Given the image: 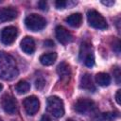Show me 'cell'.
Returning a JSON list of instances; mask_svg holds the SVG:
<instances>
[{
    "instance_id": "cell-1",
    "label": "cell",
    "mask_w": 121,
    "mask_h": 121,
    "mask_svg": "<svg viewBox=\"0 0 121 121\" xmlns=\"http://www.w3.org/2000/svg\"><path fill=\"white\" fill-rule=\"evenodd\" d=\"M17 75L18 69L13 58L5 52H0V78L9 80L16 78Z\"/></svg>"
},
{
    "instance_id": "cell-2",
    "label": "cell",
    "mask_w": 121,
    "mask_h": 121,
    "mask_svg": "<svg viewBox=\"0 0 121 121\" xmlns=\"http://www.w3.org/2000/svg\"><path fill=\"white\" fill-rule=\"evenodd\" d=\"M47 112L56 118H60L64 114V106L62 100L58 96H50L47 98L46 102Z\"/></svg>"
},
{
    "instance_id": "cell-3",
    "label": "cell",
    "mask_w": 121,
    "mask_h": 121,
    "mask_svg": "<svg viewBox=\"0 0 121 121\" xmlns=\"http://www.w3.org/2000/svg\"><path fill=\"white\" fill-rule=\"evenodd\" d=\"M25 25L31 31H40L45 27L46 20L39 14L31 13L25 19Z\"/></svg>"
},
{
    "instance_id": "cell-4",
    "label": "cell",
    "mask_w": 121,
    "mask_h": 121,
    "mask_svg": "<svg viewBox=\"0 0 121 121\" xmlns=\"http://www.w3.org/2000/svg\"><path fill=\"white\" fill-rule=\"evenodd\" d=\"M87 20L88 24L96 29H106L108 27V24L106 19L96 10H89L87 12Z\"/></svg>"
},
{
    "instance_id": "cell-5",
    "label": "cell",
    "mask_w": 121,
    "mask_h": 121,
    "mask_svg": "<svg viewBox=\"0 0 121 121\" xmlns=\"http://www.w3.org/2000/svg\"><path fill=\"white\" fill-rule=\"evenodd\" d=\"M80 59L87 67H92L95 64V58L92 52V46L88 42H84L80 46Z\"/></svg>"
},
{
    "instance_id": "cell-6",
    "label": "cell",
    "mask_w": 121,
    "mask_h": 121,
    "mask_svg": "<svg viewBox=\"0 0 121 121\" xmlns=\"http://www.w3.org/2000/svg\"><path fill=\"white\" fill-rule=\"evenodd\" d=\"M95 108V102L92 99H89L86 97L78 98L74 105L75 111L80 114H86L89 112H92Z\"/></svg>"
},
{
    "instance_id": "cell-7",
    "label": "cell",
    "mask_w": 121,
    "mask_h": 121,
    "mask_svg": "<svg viewBox=\"0 0 121 121\" xmlns=\"http://www.w3.org/2000/svg\"><path fill=\"white\" fill-rule=\"evenodd\" d=\"M17 36H18V29L15 26H9L2 29L0 34V40L4 44L9 45L14 43Z\"/></svg>"
},
{
    "instance_id": "cell-8",
    "label": "cell",
    "mask_w": 121,
    "mask_h": 121,
    "mask_svg": "<svg viewBox=\"0 0 121 121\" xmlns=\"http://www.w3.org/2000/svg\"><path fill=\"white\" fill-rule=\"evenodd\" d=\"M23 105L26 112L28 115H34L35 113H37V112L40 109V101L38 97H36L35 95H31L25 98Z\"/></svg>"
},
{
    "instance_id": "cell-9",
    "label": "cell",
    "mask_w": 121,
    "mask_h": 121,
    "mask_svg": "<svg viewBox=\"0 0 121 121\" xmlns=\"http://www.w3.org/2000/svg\"><path fill=\"white\" fill-rule=\"evenodd\" d=\"M2 108L9 114H15L18 110L16 99L10 95H5L2 98Z\"/></svg>"
},
{
    "instance_id": "cell-10",
    "label": "cell",
    "mask_w": 121,
    "mask_h": 121,
    "mask_svg": "<svg viewBox=\"0 0 121 121\" xmlns=\"http://www.w3.org/2000/svg\"><path fill=\"white\" fill-rule=\"evenodd\" d=\"M55 34L57 40L62 43V44H67L73 41V36L70 31H68L64 26H58L55 29Z\"/></svg>"
},
{
    "instance_id": "cell-11",
    "label": "cell",
    "mask_w": 121,
    "mask_h": 121,
    "mask_svg": "<svg viewBox=\"0 0 121 121\" xmlns=\"http://www.w3.org/2000/svg\"><path fill=\"white\" fill-rule=\"evenodd\" d=\"M18 16V11L13 7L0 8V22H7L15 19Z\"/></svg>"
},
{
    "instance_id": "cell-12",
    "label": "cell",
    "mask_w": 121,
    "mask_h": 121,
    "mask_svg": "<svg viewBox=\"0 0 121 121\" xmlns=\"http://www.w3.org/2000/svg\"><path fill=\"white\" fill-rule=\"evenodd\" d=\"M21 49L26 53V54H32L34 53L36 46H35V42L34 40L29 37V36H26L22 41H21Z\"/></svg>"
},
{
    "instance_id": "cell-13",
    "label": "cell",
    "mask_w": 121,
    "mask_h": 121,
    "mask_svg": "<svg viewBox=\"0 0 121 121\" xmlns=\"http://www.w3.org/2000/svg\"><path fill=\"white\" fill-rule=\"evenodd\" d=\"M57 73L62 80L69 79V78L71 76V69H70L69 64L65 61L60 62L57 67Z\"/></svg>"
},
{
    "instance_id": "cell-14",
    "label": "cell",
    "mask_w": 121,
    "mask_h": 121,
    "mask_svg": "<svg viewBox=\"0 0 121 121\" xmlns=\"http://www.w3.org/2000/svg\"><path fill=\"white\" fill-rule=\"evenodd\" d=\"M80 88L90 91V92H94L95 90V86L93 82L92 77L90 74H84L81 78H80Z\"/></svg>"
},
{
    "instance_id": "cell-15",
    "label": "cell",
    "mask_w": 121,
    "mask_h": 121,
    "mask_svg": "<svg viewBox=\"0 0 121 121\" xmlns=\"http://www.w3.org/2000/svg\"><path fill=\"white\" fill-rule=\"evenodd\" d=\"M65 21L72 27H79L81 26V23H82V15L78 12L73 13V14L69 15L65 19Z\"/></svg>"
},
{
    "instance_id": "cell-16",
    "label": "cell",
    "mask_w": 121,
    "mask_h": 121,
    "mask_svg": "<svg viewBox=\"0 0 121 121\" xmlns=\"http://www.w3.org/2000/svg\"><path fill=\"white\" fill-rule=\"evenodd\" d=\"M56 60H57V53L56 52H48V53L43 54L40 57V61L44 66L52 65Z\"/></svg>"
},
{
    "instance_id": "cell-17",
    "label": "cell",
    "mask_w": 121,
    "mask_h": 121,
    "mask_svg": "<svg viewBox=\"0 0 121 121\" xmlns=\"http://www.w3.org/2000/svg\"><path fill=\"white\" fill-rule=\"evenodd\" d=\"M95 81L99 86L106 87L111 83V77L107 73L100 72L95 75Z\"/></svg>"
},
{
    "instance_id": "cell-18",
    "label": "cell",
    "mask_w": 121,
    "mask_h": 121,
    "mask_svg": "<svg viewBox=\"0 0 121 121\" xmlns=\"http://www.w3.org/2000/svg\"><path fill=\"white\" fill-rule=\"evenodd\" d=\"M29 89H30V84L27 81H26V80H20L16 84V86H15L16 92L18 94H20V95H23V94L27 93L29 91Z\"/></svg>"
},
{
    "instance_id": "cell-19",
    "label": "cell",
    "mask_w": 121,
    "mask_h": 121,
    "mask_svg": "<svg viewBox=\"0 0 121 121\" xmlns=\"http://www.w3.org/2000/svg\"><path fill=\"white\" fill-rule=\"evenodd\" d=\"M116 117H117V114L114 113V112H105L102 115V119L103 120H107V121H112Z\"/></svg>"
},
{
    "instance_id": "cell-20",
    "label": "cell",
    "mask_w": 121,
    "mask_h": 121,
    "mask_svg": "<svg viewBox=\"0 0 121 121\" xmlns=\"http://www.w3.org/2000/svg\"><path fill=\"white\" fill-rule=\"evenodd\" d=\"M35 86L38 90H43V87L45 86V80L43 78H39L36 79L35 81Z\"/></svg>"
},
{
    "instance_id": "cell-21",
    "label": "cell",
    "mask_w": 121,
    "mask_h": 121,
    "mask_svg": "<svg viewBox=\"0 0 121 121\" xmlns=\"http://www.w3.org/2000/svg\"><path fill=\"white\" fill-rule=\"evenodd\" d=\"M67 5H68V2L64 1V0H58L55 2V6L58 9H62L66 8Z\"/></svg>"
},
{
    "instance_id": "cell-22",
    "label": "cell",
    "mask_w": 121,
    "mask_h": 121,
    "mask_svg": "<svg viewBox=\"0 0 121 121\" xmlns=\"http://www.w3.org/2000/svg\"><path fill=\"white\" fill-rule=\"evenodd\" d=\"M38 7H39V9H41L43 10H46L48 9L47 2H45V1H39L38 2Z\"/></svg>"
},
{
    "instance_id": "cell-23",
    "label": "cell",
    "mask_w": 121,
    "mask_h": 121,
    "mask_svg": "<svg viewBox=\"0 0 121 121\" xmlns=\"http://www.w3.org/2000/svg\"><path fill=\"white\" fill-rule=\"evenodd\" d=\"M113 76H114V78H115L116 82L119 84V82H120V70H119V68L116 67V68L113 70Z\"/></svg>"
},
{
    "instance_id": "cell-24",
    "label": "cell",
    "mask_w": 121,
    "mask_h": 121,
    "mask_svg": "<svg viewBox=\"0 0 121 121\" xmlns=\"http://www.w3.org/2000/svg\"><path fill=\"white\" fill-rule=\"evenodd\" d=\"M115 100L117 102V104H120V90H117L116 94H115Z\"/></svg>"
},
{
    "instance_id": "cell-25",
    "label": "cell",
    "mask_w": 121,
    "mask_h": 121,
    "mask_svg": "<svg viewBox=\"0 0 121 121\" xmlns=\"http://www.w3.org/2000/svg\"><path fill=\"white\" fill-rule=\"evenodd\" d=\"M43 44L46 45V46H54V43H53L52 41H50V40H46V41H44Z\"/></svg>"
},
{
    "instance_id": "cell-26",
    "label": "cell",
    "mask_w": 121,
    "mask_h": 121,
    "mask_svg": "<svg viewBox=\"0 0 121 121\" xmlns=\"http://www.w3.org/2000/svg\"><path fill=\"white\" fill-rule=\"evenodd\" d=\"M101 3L103 5H106V6H112L114 4V1H102Z\"/></svg>"
},
{
    "instance_id": "cell-27",
    "label": "cell",
    "mask_w": 121,
    "mask_h": 121,
    "mask_svg": "<svg viewBox=\"0 0 121 121\" xmlns=\"http://www.w3.org/2000/svg\"><path fill=\"white\" fill-rule=\"evenodd\" d=\"M40 121H51V119H50V117L48 116V115H43L42 116V118H41V120Z\"/></svg>"
},
{
    "instance_id": "cell-28",
    "label": "cell",
    "mask_w": 121,
    "mask_h": 121,
    "mask_svg": "<svg viewBox=\"0 0 121 121\" xmlns=\"http://www.w3.org/2000/svg\"><path fill=\"white\" fill-rule=\"evenodd\" d=\"M2 89H3V85H2V84H1V83H0V91H1V90H2Z\"/></svg>"
},
{
    "instance_id": "cell-29",
    "label": "cell",
    "mask_w": 121,
    "mask_h": 121,
    "mask_svg": "<svg viewBox=\"0 0 121 121\" xmlns=\"http://www.w3.org/2000/svg\"><path fill=\"white\" fill-rule=\"evenodd\" d=\"M66 121H74V120H73V119H67Z\"/></svg>"
},
{
    "instance_id": "cell-30",
    "label": "cell",
    "mask_w": 121,
    "mask_h": 121,
    "mask_svg": "<svg viewBox=\"0 0 121 121\" xmlns=\"http://www.w3.org/2000/svg\"><path fill=\"white\" fill-rule=\"evenodd\" d=\"M0 121H3V120H2V119H1V118H0Z\"/></svg>"
},
{
    "instance_id": "cell-31",
    "label": "cell",
    "mask_w": 121,
    "mask_h": 121,
    "mask_svg": "<svg viewBox=\"0 0 121 121\" xmlns=\"http://www.w3.org/2000/svg\"><path fill=\"white\" fill-rule=\"evenodd\" d=\"M11 121H16V120H11Z\"/></svg>"
}]
</instances>
